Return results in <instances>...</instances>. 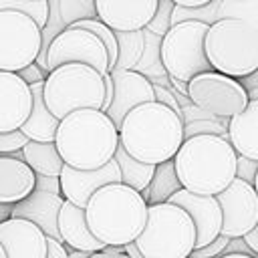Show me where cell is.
<instances>
[{"label": "cell", "instance_id": "9c48e42d", "mask_svg": "<svg viewBox=\"0 0 258 258\" xmlns=\"http://www.w3.org/2000/svg\"><path fill=\"white\" fill-rule=\"evenodd\" d=\"M187 99L212 117L230 119L242 113L248 105L246 87L222 73L208 71L187 81Z\"/></svg>", "mask_w": 258, "mask_h": 258}, {"label": "cell", "instance_id": "e575fe53", "mask_svg": "<svg viewBox=\"0 0 258 258\" xmlns=\"http://www.w3.org/2000/svg\"><path fill=\"white\" fill-rule=\"evenodd\" d=\"M153 95H155V101L165 105L167 109H171L181 121H183V113H181V103L177 101V95L165 87H159V85H153Z\"/></svg>", "mask_w": 258, "mask_h": 258}, {"label": "cell", "instance_id": "f907efd6", "mask_svg": "<svg viewBox=\"0 0 258 258\" xmlns=\"http://www.w3.org/2000/svg\"><path fill=\"white\" fill-rule=\"evenodd\" d=\"M0 258H6V254H4V248H2V244H0Z\"/></svg>", "mask_w": 258, "mask_h": 258}, {"label": "cell", "instance_id": "c3c4849f", "mask_svg": "<svg viewBox=\"0 0 258 258\" xmlns=\"http://www.w3.org/2000/svg\"><path fill=\"white\" fill-rule=\"evenodd\" d=\"M246 93H248V99H258V87H254V89H246Z\"/></svg>", "mask_w": 258, "mask_h": 258}, {"label": "cell", "instance_id": "60d3db41", "mask_svg": "<svg viewBox=\"0 0 258 258\" xmlns=\"http://www.w3.org/2000/svg\"><path fill=\"white\" fill-rule=\"evenodd\" d=\"M242 240H244V244L250 248L252 256L258 258V226H254L250 232H246V234L242 236Z\"/></svg>", "mask_w": 258, "mask_h": 258}, {"label": "cell", "instance_id": "4316f807", "mask_svg": "<svg viewBox=\"0 0 258 258\" xmlns=\"http://www.w3.org/2000/svg\"><path fill=\"white\" fill-rule=\"evenodd\" d=\"M117 38V62L115 69L135 71L145 50V30L133 32H115Z\"/></svg>", "mask_w": 258, "mask_h": 258}, {"label": "cell", "instance_id": "836d02e7", "mask_svg": "<svg viewBox=\"0 0 258 258\" xmlns=\"http://www.w3.org/2000/svg\"><path fill=\"white\" fill-rule=\"evenodd\" d=\"M228 240H230V238H226V236H222V234H220V236H218L216 240H212L210 244H206V246H202V248L191 250L189 258H218V256H222V254L226 252Z\"/></svg>", "mask_w": 258, "mask_h": 258}, {"label": "cell", "instance_id": "9a60e30c", "mask_svg": "<svg viewBox=\"0 0 258 258\" xmlns=\"http://www.w3.org/2000/svg\"><path fill=\"white\" fill-rule=\"evenodd\" d=\"M167 202L179 206L191 218L194 228H196V248H202L220 236L222 210H220L216 196H198L181 187Z\"/></svg>", "mask_w": 258, "mask_h": 258}, {"label": "cell", "instance_id": "52a82bcc", "mask_svg": "<svg viewBox=\"0 0 258 258\" xmlns=\"http://www.w3.org/2000/svg\"><path fill=\"white\" fill-rule=\"evenodd\" d=\"M46 109L58 121L79 109H99L105 99L103 75L89 64L69 62L46 73L42 83Z\"/></svg>", "mask_w": 258, "mask_h": 258}, {"label": "cell", "instance_id": "cb8c5ba5", "mask_svg": "<svg viewBox=\"0 0 258 258\" xmlns=\"http://www.w3.org/2000/svg\"><path fill=\"white\" fill-rule=\"evenodd\" d=\"M22 161L34 171V175H48L58 177L62 169V159L56 151L54 141L52 143H40V141H28L22 149Z\"/></svg>", "mask_w": 258, "mask_h": 258}, {"label": "cell", "instance_id": "603a6c76", "mask_svg": "<svg viewBox=\"0 0 258 258\" xmlns=\"http://www.w3.org/2000/svg\"><path fill=\"white\" fill-rule=\"evenodd\" d=\"M44 83V81H42ZM42 83L28 85L32 95V107L26 121L20 125V131L28 137V141H40V143H52L58 127V119L50 115V111L44 105L42 99Z\"/></svg>", "mask_w": 258, "mask_h": 258}, {"label": "cell", "instance_id": "7dc6e473", "mask_svg": "<svg viewBox=\"0 0 258 258\" xmlns=\"http://www.w3.org/2000/svg\"><path fill=\"white\" fill-rule=\"evenodd\" d=\"M67 254H69V258H89V252H79V250H71Z\"/></svg>", "mask_w": 258, "mask_h": 258}, {"label": "cell", "instance_id": "ffe728a7", "mask_svg": "<svg viewBox=\"0 0 258 258\" xmlns=\"http://www.w3.org/2000/svg\"><path fill=\"white\" fill-rule=\"evenodd\" d=\"M56 228H58V236L60 242L67 244L71 250H79V252H97L103 250L105 246L91 234L87 220H85V210L77 208L71 202H62L60 210H58V218H56Z\"/></svg>", "mask_w": 258, "mask_h": 258}, {"label": "cell", "instance_id": "44dd1931", "mask_svg": "<svg viewBox=\"0 0 258 258\" xmlns=\"http://www.w3.org/2000/svg\"><path fill=\"white\" fill-rule=\"evenodd\" d=\"M226 131L236 155L258 161V99H248L246 109L228 119Z\"/></svg>", "mask_w": 258, "mask_h": 258}, {"label": "cell", "instance_id": "4dcf8cb0", "mask_svg": "<svg viewBox=\"0 0 258 258\" xmlns=\"http://www.w3.org/2000/svg\"><path fill=\"white\" fill-rule=\"evenodd\" d=\"M226 127H228V119H218V117L189 121V123H183V139L196 137V135H218L228 139Z\"/></svg>", "mask_w": 258, "mask_h": 258}, {"label": "cell", "instance_id": "4fadbf2b", "mask_svg": "<svg viewBox=\"0 0 258 258\" xmlns=\"http://www.w3.org/2000/svg\"><path fill=\"white\" fill-rule=\"evenodd\" d=\"M121 181V173H119V165L115 159H111L109 163H105L103 167L97 169H75L71 165H62L60 173H58V183H60V196L75 204L77 208L87 206L89 198L103 185L107 183H119Z\"/></svg>", "mask_w": 258, "mask_h": 258}, {"label": "cell", "instance_id": "d590c367", "mask_svg": "<svg viewBox=\"0 0 258 258\" xmlns=\"http://www.w3.org/2000/svg\"><path fill=\"white\" fill-rule=\"evenodd\" d=\"M256 169H258V161L254 159H248V157H242L238 155L236 157V177L246 181V183H254V175H256Z\"/></svg>", "mask_w": 258, "mask_h": 258}, {"label": "cell", "instance_id": "d6986e66", "mask_svg": "<svg viewBox=\"0 0 258 258\" xmlns=\"http://www.w3.org/2000/svg\"><path fill=\"white\" fill-rule=\"evenodd\" d=\"M62 202H64V198L58 196V194H48V191L34 189L22 202L14 204L12 218H22V220L32 222L34 226H38L44 232L46 238H52V240L60 242L58 228H56V218H58V210H60Z\"/></svg>", "mask_w": 258, "mask_h": 258}, {"label": "cell", "instance_id": "e0dca14e", "mask_svg": "<svg viewBox=\"0 0 258 258\" xmlns=\"http://www.w3.org/2000/svg\"><path fill=\"white\" fill-rule=\"evenodd\" d=\"M46 236L28 220L8 218L0 224V244L6 258H46Z\"/></svg>", "mask_w": 258, "mask_h": 258}, {"label": "cell", "instance_id": "5b68a950", "mask_svg": "<svg viewBox=\"0 0 258 258\" xmlns=\"http://www.w3.org/2000/svg\"><path fill=\"white\" fill-rule=\"evenodd\" d=\"M204 52L212 71L248 79L258 71V32L242 20L220 18L208 26Z\"/></svg>", "mask_w": 258, "mask_h": 258}, {"label": "cell", "instance_id": "2e32d148", "mask_svg": "<svg viewBox=\"0 0 258 258\" xmlns=\"http://www.w3.org/2000/svg\"><path fill=\"white\" fill-rule=\"evenodd\" d=\"M157 10V0H95L97 18L113 32L143 30Z\"/></svg>", "mask_w": 258, "mask_h": 258}, {"label": "cell", "instance_id": "bcb514c9", "mask_svg": "<svg viewBox=\"0 0 258 258\" xmlns=\"http://www.w3.org/2000/svg\"><path fill=\"white\" fill-rule=\"evenodd\" d=\"M169 81H171V85L177 89V93H179V95H183V97L187 99V83H181V81H177V79H171V77H169Z\"/></svg>", "mask_w": 258, "mask_h": 258}, {"label": "cell", "instance_id": "ac0fdd59", "mask_svg": "<svg viewBox=\"0 0 258 258\" xmlns=\"http://www.w3.org/2000/svg\"><path fill=\"white\" fill-rule=\"evenodd\" d=\"M30 87L16 75L0 71V133L16 131L30 115Z\"/></svg>", "mask_w": 258, "mask_h": 258}, {"label": "cell", "instance_id": "74e56055", "mask_svg": "<svg viewBox=\"0 0 258 258\" xmlns=\"http://www.w3.org/2000/svg\"><path fill=\"white\" fill-rule=\"evenodd\" d=\"M26 85H34V83H42L44 79H46V73H42L34 62L32 64H28V67H24L22 71H18L16 73Z\"/></svg>", "mask_w": 258, "mask_h": 258}, {"label": "cell", "instance_id": "f546056e", "mask_svg": "<svg viewBox=\"0 0 258 258\" xmlns=\"http://www.w3.org/2000/svg\"><path fill=\"white\" fill-rule=\"evenodd\" d=\"M0 10H16L26 16H30L36 26L42 30L48 22V0H0Z\"/></svg>", "mask_w": 258, "mask_h": 258}, {"label": "cell", "instance_id": "1f68e13d", "mask_svg": "<svg viewBox=\"0 0 258 258\" xmlns=\"http://www.w3.org/2000/svg\"><path fill=\"white\" fill-rule=\"evenodd\" d=\"M171 8H173V2L171 0H157V10L153 14V18L149 20V24L145 26V30L153 36H163L167 30H169V16H171Z\"/></svg>", "mask_w": 258, "mask_h": 258}, {"label": "cell", "instance_id": "681fc988", "mask_svg": "<svg viewBox=\"0 0 258 258\" xmlns=\"http://www.w3.org/2000/svg\"><path fill=\"white\" fill-rule=\"evenodd\" d=\"M252 187H254V191H256V196H258V169H256V175H254V183H252Z\"/></svg>", "mask_w": 258, "mask_h": 258}, {"label": "cell", "instance_id": "6da1fadb", "mask_svg": "<svg viewBox=\"0 0 258 258\" xmlns=\"http://www.w3.org/2000/svg\"><path fill=\"white\" fill-rule=\"evenodd\" d=\"M117 133L119 145L133 159L159 165L173 159L183 143V121L165 105L151 101L131 109Z\"/></svg>", "mask_w": 258, "mask_h": 258}, {"label": "cell", "instance_id": "ba28073f", "mask_svg": "<svg viewBox=\"0 0 258 258\" xmlns=\"http://www.w3.org/2000/svg\"><path fill=\"white\" fill-rule=\"evenodd\" d=\"M208 24L204 22H179L159 38V62L167 77L187 83L200 73H208L210 62L204 52V36Z\"/></svg>", "mask_w": 258, "mask_h": 258}, {"label": "cell", "instance_id": "484cf974", "mask_svg": "<svg viewBox=\"0 0 258 258\" xmlns=\"http://www.w3.org/2000/svg\"><path fill=\"white\" fill-rule=\"evenodd\" d=\"M113 159H115L117 165H119L121 183L133 187V189L139 191V194H141L143 189H147V185H149V181H151V177H153L155 165H149V163H143V161L133 159L121 145H117Z\"/></svg>", "mask_w": 258, "mask_h": 258}, {"label": "cell", "instance_id": "7bdbcfd3", "mask_svg": "<svg viewBox=\"0 0 258 258\" xmlns=\"http://www.w3.org/2000/svg\"><path fill=\"white\" fill-rule=\"evenodd\" d=\"M228 252H240V254H248V256H252L250 248L244 244L242 238H230V240H228V246H226V254H228ZM252 258H254V256H252Z\"/></svg>", "mask_w": 258, "mask_h": 258}, {"label": "cell", "instance_id": "f1b7e54d", "mask_svg": "<svg viewBox=\"0 0 258 258\" xmlns=\"http://www.w3.org/2000/svg\"><path fill=\"white\" fill-rule=\"evenodd\" d=\"M218 8H220V0H212L206 6H196V8H187V6H175L171 8V16H169V24H179V22H204V24H214L218 20Z\"/></svg>", "mask_w": 258, "mask_h": 258}, {"label": "cell", "instance_id": "7a4b0ae2", "mask_svg": "<svg viewBox=\"0 0 258 258\" xmlns=\"http://www.w3.org/2000/svg\"><path fill=\"white\" fill-rule=\"evenodd\" d=\"M54 145L64 165L97 169L113 159L119 133L103 111L79 109L58 121Z\"/></svg>", "mask_w": 258, "mask_h": 258}, {"label": "cell", "instance_id": "7c38bea8", "mask_svg": "<svg viewBox=\"0 0 258 258\" xmlns=\"http://www.w3.org/2000/svg\"><path fill=\"white\" fill-rule=\"evenodd\" d=\"M216 200L222 210V236L242 238L258 226V196L250 183L234 177Z\"/></svg>", "mask_w": 258, "mask_h": 258}, {"label": "cell", "instance_id": "d4e9b609", "mask_svg": "<svg viewBox=\"0 0 258 258\" xmlns=\"http://www.w3.org/2000/svg\"><path fill=\"white\" fill-rule=\"evenodd\" d=\"M177 189H181V185L177 181V175H175V169H173V161L169 159V161H163V163L155 165L153 177H151L147 189L141 191V198L145 200L147 206H151V204H163Z\"/></svg>", "mask_w": 258, "mask_h": 258}, {"label": "cell", "instance_id": "83f0119b", "mask_svg": "<svg viewBox=\"0 0 258 258\" xmlns=\"http://www.w3.org/2000/svg\"><path fill=\"white\" fill-rule=\"evenodd\" d=\"M220 18L242 20L258 32V0H220L218 20Z\"/></svg>", "mask_w": 258, "mask_h": 258}, {"label": "cell", "instance_id": "d6a6232c", "mask_svg": "<svg viewBox=\"0 0 258 258\" xmlns=\"http://www.w3.org/2000/svg\"><path fill=\"white\" fill-rule=\"evenodd\" d=\"M26 143H28V137L20 129L0 133V155H10L14 151H20Z\"/></svg>", "mask_w": 258, "mask_h": 258}, {"label": "cell", "instance_id": "30bf717a", "mask_svg": "<svg viewBox=\"0 0 258 258\" xmlns=\"http://www.w3.org/2000/svg\"><path fill=\"white\" fill-rule=\"evenodd\" d=\"M42 30L16 10H0V71L18 73L38 56Z\"/></svg>", "mask_w": 258, "mask_h": 258}, {"label": "cell", "instance_id": "8d00e7d4", "mask_svg": "<svg viewBox=\"0 0 258 258\" xmlns=\"http://www.w3.org/2000/svg\"><path fill=\"white\" fill-rule=\"evenodd\" d=\"M34 189H38V191H48V194H58V196H60V183H58V177L34 175Z\"/></svg>", "mask_w": 258, "mask_h": 258}, {"label": "cell", "instance_id": "5bb4252c", "mask_svg": "<svg viewBox=\"0 0 258 258\" xmlns=\"http://www.w3.org/2000/svg\"><path fill=\"white\" fill-rule=\"evenodd\" d=\"M109 75H111V81H113V101H111L105 115L119 129L123 117L131 109H135L137 105L155 101L153 83L137 71L113 69V71H109Z\"/></svg>", "mask_w": 258, "mask_h": 258}, {"label": "cell", "instance_id": "ee69618b", "mask_svg": "<svg viewBox=\"0 0 258 258\" xmlns=\"http://www.w3.org/2000/svg\"><path fill=\"white\" fill-rule=\"evenodd\" d=\"M175 6H187V8H196V6H206L212 0H171Z\"/></svg>", "mask_w": 258, "mask_h": 258}, {"label": "cell", "instance_id": "f6af8a7d", "mask_svg": "<svg viewBox=\"0 0 258 258\" xmlns=\"http://www.w3.org/2000/svg\"><path fill=\"white\" fill-rule=\"evenodd\" d=\"M14 204H0V224H4L8 218H12Z\"/></svg>", "mask_w": 258, "mask_h": 258}, {"label": "cell", "instance_id": "8fae6325", "mask_svg": "<svg viewBox=\"0 0 258 258\" xmlns=\"http://www.w3.org/2000/svg\"><path fill=\"white\" fill-rule=\"evenodd\" d=\"M69 62H81L93 67L97 73H109V56L105 44L85 28L64 26L48 44L46 50V71Z\"/></svg>", "mask_w": 258, "mask_h": 258}, {"label": "cell", "instance_id": "7402d4cb", "mask_svg": "<svg viewBox=\"0 0 258 258\" xmlns=\"http://www.w3.org/2000/svg\"><path fill=\"white\" fill-rule=\"evenodd\" d=\"M34 191V171L10 155H0V204H18Z\"/></svg>", "mask_w": 258, "mask_h": 258}, {"label": "cell", "instance_id": "8992f818", "mask_svg": "<svg viewBox=\"0 0 258 258\" xmlns=\"http://www.w3.org/2000/svg\"><path fill=\"white\" fill-rule=\"evenodd\" d=\"M133 244L143 258H189L196 248V228L179 206L151 204L147 206L145 226Z\"/></svg>", "mask_w": 258, "mask_h": 258}, {"label": "cell", "instance_id": "f35d334b", "mask_svg": "<svg viewBox=\"0 0 258 258\" xmlns=\"http://www.w3.org/2000/svg\"><path fill=\"white\" fill-rule=\"evenodd\" d=\"M89 258H131L123 246H105L103 250H97V252H91Z\"/></svg>", "mask_w": 258, "mask_h": 258}, {"label": "cell", "instance_id": "277c9868", "mask_svg": "<svg viewBox=\"0 0 258 258\" xmlns=\"http://www.w3.org/2000/svg\"><path fill=\"white\" fill-rule=\"evenodd\" d=\"M147 218V204L139 191L125 183L99 187L85 206L91 234L103 246H125L135 242Z\"/></svg>", "mask_w": 258, "mask_h": 258}, {"label": "cell", "instance_id": "3957f363", "mask_svg": "<svg viewBox=\"0 0 258 258\" xmlns=\"http://www.w3.org/2000/svg\"><path fill=\"white\" fill-rule=\"evenodd\" d=\"M236 157L226 137L196 135L183 139L171 161L183 189L198 196H218L236 177Z\"/></svg>", "mask_w": 258, "mask_h": 258}, {"label": "cell", "instance_id": "b9f144b4", "mask_svg": "<svg viewBox=\"0 0 258 258\" xmlns=\"http://www.w3.org/2000/svg\"><path fill=\"white\" fill-rule=\"evenodd\" d=\"M103 85H105V99H103V105H101V111L107 113L111 101H113V81H111V75L105 73L103 75Z\"/></svg>", "mask_w": 258, "mask_h": 258}, {"label": "cell", "instance_id": "ab89813d", "mask_svg": "<svg viewBox=\"0 0 258 258\" xmlns=\"http://www.w3.org/2000/svg\"><path fill=\"white\" fill-rule=\"evenodd\" d=\"M67 252L69 250L64 248V244H60V242H56L52 238L46 240V258H69Z\"/></svg>", "mask_w": 258, "mask_h": 258}]
</instances>
